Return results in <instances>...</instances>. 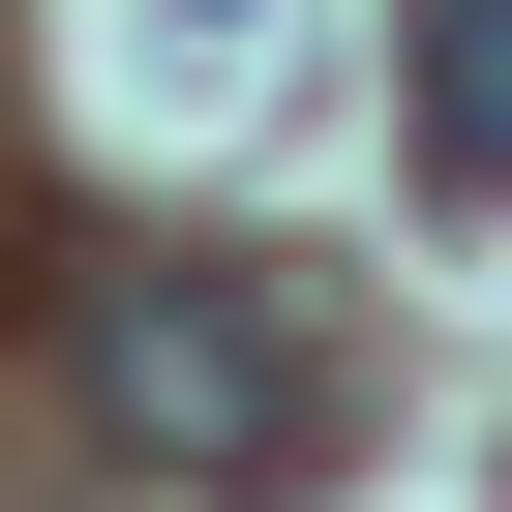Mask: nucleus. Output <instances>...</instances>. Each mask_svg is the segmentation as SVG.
Listing matches in <instances>:
<instances>
[{
    "mask_svg": "<svg viewBox=\"0 0 512 512\" xmlns=\"http://www.w3.org/2000/svg\"><path fill=\"white\" fill-rule=\"evenodd\" d=\"M422 151L512 181V0H422Z\"/></svg>",
    "mask_w": 512,
    "mask_h": 512,
    "instance_id": "f03ea898",
    "label": "nucleus"
},
{
    "mask_svg": "<svg viewBox=\"0 0 512 512\" xmlns=\"http://www.w3.org/2000/svg\"><path fill=\"white\" fill-rule=\"evenodd\" d=\"M181 31H272V0H181Z\"/></svg>",
    "mask_w": 512,
    "mask_h": 512,
    "instance_id": "7ed1b4c3",
    "label": "nucleus"
},
{
    "mask_svg": "<svg viewBox=\"0 0 512 512\" xmlns=\"http://www.w3.org/2000/svg\"><path fill=\"white\" fill-rule=\"evenodd\" d=\"M91 392L151 422V482H302V422H332V362L272 332V272H121L91 302Z\"/></svg>",
    "mask_w": 512,
    "mask_h": 512,
    "instance_id": "f257e3e1",
    "label": "nucleus"
}]
</instances>
